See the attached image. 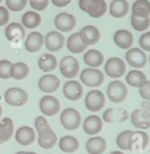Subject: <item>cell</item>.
<instances>
[{
  "label": "cell",
  "instance_id": "484cf974",
  "mask_svg": "<svg viewBox=\"0 0 150 154\" xmlns=\"http://www.w3.org/2000/svg\"><path fill=\"white\" fill-rule=\"evenodd\" d=\"M129 12V4L126 0H112L109 5V14L114 19H122Z\"/></svg>",
  "mask_w": 150,
  "mask_h": 154
},
{
  "label": "cell",
  "instance_id": "7bdbcfd3",
  "mask_svg": "<svg viewBox=\"0 0 150 154\" xmlns=\"http://www.w3.org/2000/svg\"><path fill=\"white\" fill-rule=\"evenodd\" d=\"M48 128H50V126H49L48 122H47V119L44 116H40L35 119V129L37 133L43 131V130H45V129H48Z\"/></svg>",
  "mask_w": 150,
  "mask_h": 154
},
{
  "label": "cell",
  "instance_id": "83f0119b",
  "mask_svg": "<svg viewBox=\"0 0 150 154\" xmlns=\"http://www.w3.org/2000/svg\"><path fill=\"white\" fill-rule=\"evenodd\" d=\"M84 62L88 66L93 67V69H97L100 66H102L104 61V56L100 51L96 50V49H90L84 54Z\"/></svg>",
  "mask_w": 150,
  "mask_h": 154
},
{
  "label": "cell",
  "instance_id": "f6af8a7d",
  "mask_svg": "<svg viewBox=\"0 0 150 154\" xmlns=\"http://www.w3.org/2000/svg\"><path fill=\"white\" fill-rule=\"evenodd\" d=\"M72 0H51V3L56 7H65L70 3Z\"/></svg>",
  "mask_w": 150,
  "mask_h": 154
},
{
  "label": "cell",
  "instance_id": "603a6c76",
  "mask_svg": "<svg viewBox=\"0 0 150 154\" xmlns=\"http://www.w3.org/2000/svg\"><path fill=\"white\" fill-rule=\"evenodd\" d=\"M126 82L128 83L129 86L140 89L148 82V80L143 72L138 69H132L128 72L127 77H126Z\"/></svg>",
  "mask_w": 150,
  "mask_h": 154
},
{
  "label": "cell",
  "instance_id": "ab89813d",
  "mask_svg": "<svg viewBox=\"0 0 150 154\" xmlns=\"http://www.w3.org/2000/svg\"><path fill=\"white\" fill-rule=\"evenodd\" d=\"M31 7L36 11H43L49 5V0H29Z\"/></svg>",
  "mask_w": 150,
  "mask_h": 154
},
{
  "label": "cell",
  "instance_id": "836d02e7",
  "mask_svg": "<svg viewBox=\"0 0 150 154\" xmlns=\"http://www.w3.org/2000/svg\"><path fill=\"white\" fill-rule=\"evenodd\" d=\"M30 74V67L25 62H17L12 63L11 69H10V78L17 81H22L28 78Z\"/></svg>",
  "mask_w": 150,
  "mask_h": 154
},
{
  "label": "cell",
  "instance_id": "816d5d0a",
  "mask_svg": "<svg viewBox=\"0 0 150 154\" xmlns=\"http://www.w3.org/2000/svg\"><path fill=\"white\" fill-rule=\"evenodd\" d=\"M15 154H23V151H18V152H17Z\"/></svg>",
  "mask_w": 150,
  "mask_h": 154
},
{
  "label": "cell",
  "instance_id": "ac0fdd59",
  "mask_svg": "<svg viewBox=\"0 0 150 154\" xmlns=\"http://www.w3.org/2000/svg\"><path fill=\"white\" fill-rule=\"evenodd\" d=\"M15 141L22 146H29L36 139V133L31 127L23 126L17 129V131L15 132Z\"/></svg>",
  "mask_w": 150,
  "mask_h": 154
},
{
  "label": "cell",
  "instance_id": "681fc988",
  "mask_svg": "<svg viewBox=\"0 0 150 154\" xmlns=\"http://www.w3.org/2000/svg\"><path fill=\"white\" fill-rule=\"evenodd\" d=\"M23 154H38L36 152H23Z\"/></svg>",
  "mask_w": 150,
  "mask_h": 154
},
{
  "label": "cell",
  "instance_id": "1f68e13d",
  "mask_svg": "<svg viewBox=\"0 0 150 154\" xmlns=\"http://www.w3.org/2000/svg\"><path fill=\"white\" fill-rule=\"evenodd\" d=\"M14 132V124L11 119L4 117L0 122V141L5 143L10 140Z\"/></svg>",
  "mask_w": 150,
  "mask_h": 154
},
{
  "label": "cell",
  "instance_id": "277c9868",
  "mask_svg": "<svg viewBox=\"0 0 150 154\" xmlns=\"http://www.w3.org/2000/svg\"><path fill=\"white\" fill-rule=\"evenodd\" d=\"M59 70L60 74L64 78L72 80L79 75L80 63H79L78 59L75 58L73 56H64L59 62Z\"/></svg>",
  "mask_w": 150,
  "mask_h": 154
},
{
  "label": "cell",
  "instance_id": "8992f818",
  "mask_svg": "<svg viewBox=\"0 0 150 154\" xmlns=\"http://www.w3.org/2000/svg\"><path fill=\"white\" fill-rule=\"evenodd\" d=\"M40 111L46 116H53L60 110V102L56 97L52 95L43 96L39 101Z\"/></svg>",
  "mask_w": 150,
  "mask_h": 154
},
{
  "label": "cell",
  "instance_id": "5bb4252c",
  "mask_svg": "<svg viewBox=\"0 0 150 154\" xmlns=\"http://www.w3.org/2000/svg\"><path fill=\"white\" fill-rule=\"evenodd\" d=\"M149 138L145 132L138 131L133 132L129 142V150L130 151H143L148 146Z\"/></svg>",
  "mask_w": 150,
  "mask_h": 154
},
{
  "label": "cell",
  "instance_id": "4316f807",
  "mask_svg": "<svg viewBox=\"0 0 150 154\" xmlns=\"http://www.w3.org/2000/svg\"><path fill=\"white\" fill-rule=\"evenodd\" d=\"M107 10V4L104 0H91L89 6L87 7L86 14H88L91 17L99 19L103 17Z\"/></svg>",
  "mask_w": 150,
  "mask_h": 154
},
{
  "label": "cell",
  "instance_id": "2e32d148",
  "mask_svg": "<svg viewBox=\"0 0 150 154\" xmlns=\"http://www.w3.org/2000/svg\"><path fill=\"white\" fill-rule=\"evenodd\" d=\"M44 45V36L40 32H31L26 38L25 48L30 53H36L40 51Z\"/></svg>",
  "mask_w": 150,
  "mask_h": 154
},
{
  "label": "cell",
  "instance_id": "ee69618b",
  "mask_svg": "<svg viewBox=\"0 0 150 154\" xmlns=\"http://www.w3.org/2000/svg\"><path fill=\"white\" fill-rule=\"evenodd\" d=\"M139 94L144 100H150V81H148L143 87L139 89Z\"/></svg>",
  "mask_w": 150,
  "mask_h": 154
},
{
  "label": "cell",
  "instance_id": "ba28073f",
  "mask_svg": "<svg viewBox=\"0 0 150 154\" xmlns=\"http://www.w3.org/2000/svg\"><path fill=\"white\" fill-rule=\"evenodd\" d=\"M85 105L92 112L100 111L105 105V96L100 90H92L85 97Z\"/></svg>",
  "mask_w": 150,
  "mask_h": 154
},
{
  "label": "cell",
  "instance_id": "e0dca14e",
  "mask_svg": "<svg viewBox=\"0 0 150 154\" xmlns=\"http://www.w3.org/2000/svg\"><path fill=\"white\" fill-rule=\"evenodd\" d=\"M57 143V136L51 128L38 133V144L43 149H51Z\"/></svg>",
  "mask_w": 150,
  "mask_h": 154
},
{
  "label": "cell",
  "instance_id": "cb8c5ba5",
  "mask_svg": "<svg viewBox=\"0 0 150 154\" xmlns=\"http://www.w3.org/2000/svg\"><path fill=\"white\" fill-rule=\"evenodd\" d=\"M128 119V112L123 108H108L103 113L105 122H123Z\"/></svg>",
  "mask_w": 150,
  "mask_h": 154
},
{
  "label": "cell",
  "instance_id": "74e56055",
  "mask_svg": "<svg viewBox=\"0 0 150 154\" xmlns=\"http://www.w3.org/2000/svg\"><path fill=\"white\" fill-rule=\"evenodd\" d=\"M133 131H123L117 136V145L122 150H129V142L130 137L132 135Z\"/></svg>",
  "mask_w": 150,
  "mask_h": 154
},
{
  "label": "cell",
  "instance_id": "30bf717a",
  "mask_svg": "<svg viewBox=\"0 0 150 154\" xmlns=\"http://www.w3.org/2000/svg\"><path fill=\"white\" fill-rule=\"evenodd\" d=\"M54 25L58 32L67 33L76 28L77 20L73 14H67V12H60L55 17Z\"/></svg>",
  "mask_w": 150,
  "mask_h": 154
},
{
  "label": "cell",
  "instance_id": "e575fe53",
  "mask_svg": "<svg viewBox=\"0 0 150 154\" xmlns=\"http://www.w3.org/2000/svg\"><path fill=\"white\" fill-rule=\"evenodd\" d=\"M132 15L137 17H149L150 1L149 0H136L132 6Z\"/></svg>",
  "mask_w": 150,
  "mask_h": 154
},
{
  "label": "cell",
  "instance_id": "4dcf8cb0",
  "mask_svg": "<svg viewBox=\"0 0 150 154\" xmlns=\"http://www.w3.org/2000/svg\"><path fill=\"white\" fill-rule=\"evenodd\" d=\"M38 66H39V69L44 72H52V70L56 69V67H57L56 57L51 53L42 54V55L39 57Z\"/></svg>",
  "mask_w": 150,
  "mask_h": 154
},
{
  "label": "cell",
  "instance_id": "6da1fadb",
  "mask_svg": "<svg viewBox=\"0 0 150 154\" xmlns=\"http://www.w3.org/2000/svg\"><path fill=\"white\" fill-rule=\"evenodd\" d=\"M4 100L8 105L14 107H22L26 105L29 100V95L23 89L18 87H12L5 91Z\"/></svg>",
  "mask_w": 150,
  "mask_h": 154
},
{
  "label": "cell",
  "instance_id": "d6986e66",
  "mask_svg": "<svg viewBox=\"0 0 150 154\" xmlns=\"http://www.w3.org/2000/svg\"><path fill=\"white\" fill-rule=\"evenodd\" d=\"M81 40L87 46L94 45L99 41L100 32L99 30L94 26H86L79 32Z\"/></svg>",
  "mask_w": 150,
  "mask_h": 154
},
{
  "label": "cell",
  "instance_id": "c3c4849f",
  "mask_svg": "<svg viewBox=\"0 0 150 154\" xmlns=\"http://www.w3.org/2000/svg\"><path fill=\"white\" fill-rule=\"evenodd\" d=\"M110 154H125V153H123L122 151H114V152H111Z\"/></svg>",
  "mask_w": 150,
  "mask_h": 154
},
{
  "label": "cell",
  "instance_id": "44dd1931",
  "mask_svg": "<svg viewBox=\"0 0 150 154\" xmlns=\"http://www.w3.org/2000/svg\"><path fill=\"white\" fill-rule=\"evenodd\" d=\"M83 130L90 136L99 134L102 130V119L97 116H89L83 122Z\"/></svg>",
  "mask_w": 150,
  "mask_h": 154
},
{
  "label": "cell",
  "instance_id": "b9f144b4",
  "mask_svg": "<svg viewBox=\"0 0 150 154\" xmlns=\"http://www.w3.org/2000/svg\"><path fill=\"white\" fill-rule=\"evenodd\" d=\"M10 20V12L5 6L0 5V27L7 26Z\"/></svg>",
  "mask_w": 150,
  "mask_h": 154
},
{
  "label": "cell",
  "instance_id": "8fae6325",
  "mask_svg": "<svg viewBox=\"0 0 150 154\" xmlns=\"http://www.w3.org/2000/svg\"><path fill=\"white\" fill-rule=\"evenodd\" d=\"M126 61L134 69H142L147 63L146 53L140 48H131L126 53Z\"/></svg>",
  "mask_w": 150,
  "mask_h": 154
},
{
  "label": "cell",
  "instance_id": "7a4b0ae2",
  "mask_svg": "<svg viewBox=\"0 0 150 154\" xmlns=\"http://www.w3.org/2000/svg\"><path fill=\"white\" fill-rule=\"evenodd\" d=\"M60 124L67 131H75L81 125V114L77 109L68 107L60 113Z\"/></svg>",
  "mask_w": 150,
  "mask_h": 154
},
{
  "label": "cell",
  "instance_id": "7c38bea8",
  "mask_svg": "<svg viewBox=\"0 0 150 154\" xmlns=\"http://www.w3.org/2000/svg\"><path fill=\"white\" fill-rule=\"evenodd\" d=\"M60 86V80L55 75H45L38 81V87L45 94H52L58 90Z\"/></svg>",
  "mask_w": 150,
  "mask_h": 154
},
{
  "label": "cell",
  "instance_id": "5b68a950",
  "mask_svg": "<svg viewBox=\"0 0 150 154\" xmlns=\"http://www.w3.org/2000/svg\"><path fill=\"white\" fill-rule=\"evenodd\" d=\"M128 96V88L120 81H112L107 88V97L111 102L120 103L126 100Z\"/></svg>",
  "mask_w": 150,
  "mask_h": 154
},
{
  "label": "cell",
  "instance_id": "4fadbf2b",
  "mask_svg": "<svg viewBox=\"0 0 150 154\" xmlns=\"http://www.w3.org/2000/svg\"><path fill=\"white\" fill-rule=\"evenodd\" d=\"M64 97L67 100L70 101H77L79 99L82 98L84 90L83 87L78 81L70 80L64 85V89H62Z\"/></svg>",
  "mask_w": 150,
  "mask_h": 154
},
{
  "label": "cell",
  "instance_id": "9c48e42d",
  "mask_svg": "<svg viewBox=\"0 0 150 154\" xmlns=\"http://www.w3.org/2000/svg\"><path fill=\"white\" fill-rule=\"evenodd\" d=\"M104 70L108 77L117 79L126 72V63L118 57H111L105 62Z\"/></svg>",
  "mask_w": 150,
  "mask_h": 154
},
{
  "label": "cell",
  "instance_id": "7402d4cb",
  "mask_svg": "<svg viewBox=\"0 0 150 154\" xmlns=\"http://www.w3.org/2000/svg\"><path fill=\"white\" fill-rule=\"evenodd\" d=\"M114 44L122 49H130L133 45V35L128 30H118L114 35Z\"/></svg>",
  "mask_w": 150,
  "mask_h": 154
},
{
  "label": "cell",
  "instance_id": "db71d44e",
  "mask_svg": "<svg viewBox=\"0 0 150 154\" xmlns=\"http://www.w3.org/2000/svg\"><path fill=\"white\" fill-rule=\"evenodd\" d=\"M2 1H3V0H0V4H1V2H2Z\"/></svg>",
  "mask_w": 150,
  "mask_h": 154
},
{
  "label": "cell",
  "instance_id": "3957f363",
  "mask_svg": "<svg viewBox=\"0 0 150 154\" xmlns=\"http://www.w3.org/2000/svg\"><path fill=\"white\" fill-rule=\"evenodd\" d=\"M80 80L87 87L96 88L101 86L102 83L104 82V75L99 69L88 67L81 72Z\"/></svg>",
  "mask_w": 150,
  "mask_h": 154
},
{
  "label": "cell",
  "instance_id": "d4e9b609",
  "mask_svg": "<svg viewBox=\"0 0 150 154\" xmlns=\"http://www.w3.org/2000/svg\"><path fill=\"white\" fill-rule=\"evenodd\" d=\"M106 149V141L102 137L90 138L86 143V150L89 154H102Z\"/></svg>",
  "mask_w": 150,
  "mask_h": 154
},
{
  "label": "cell",
  "instance_id": "d6a6232c",
  "mask_svg": "<svg viewBox=\"0 0 150 154\" xmlns=\"http://www.w3.org/2000/svg\"><path fill=\"white\" fill-rule=\"evenodd\" d=\"M58 146H59V149L62 152L73 153L79 149L80 143H79L77 138L73 137V136H64V137L60 138Z\"/></svg>",
  "mask_w": 150,
  "mask_h": 154
},
{
  "label": "cell",
  "instance_id": "bcb514c9",
  "mask_svg": "<svg viewBox=\"0 0 150 154\" xmlns=\"http://www.w3.org/2000/svg\"><path fill=\"white\" fill-rule=\"evenodd\" d=\"M90 2H91V0H80V1H79V7H80V9L82 10V11L86 12L87 7L89 6Z\"/></svg>",
  "mask_w": 150,
  "mask_h": 154
},
{
  "label": "cell",
  "instance_id": "9a60e30c",
  "mask_svg": "<svg viewBox=\"0 0 150 154\" xmlns=\"http://www.w3.org/2000/svg\"><path fill=\"white\" fill-rule=\"evenodd\" d=\"M26 36V29L20 23H10L5 28V37L9 42L18 43Z\"/></svg>",
  "mask_w": 150,
  "mask_h": 154
},
{
  "label": "cell",
  "instance_id": "ffe728a7",
  "mask_svg": "<svg viewBox=\"0 0 150 154\" xmlns=\"http://www.w3.org/2000/svg\"><path fill=\"white\" fill-rule=\"evenodd\" d=\"M131 122L137 129L146 130L150 128V116L143 109H136L131 114Z\"/></svg>",
  "mask_w": 150,
  "mask_h": 154
},
{
  "label": "cell",
  "instance_id": "f907efd6",
  "mask_svg": "<svg viewBox=\"0 0 150 154\" xmlns=\"http://www.w3.org/2000/svg\"><path fill=\"white\" fill-rule=\"evenodd\" d=\"M1 116H2V107L0 105V119H1Z\"/></svg>",
  "mask_w": 150,
  "mask_h": 154
},
{
  "label": "cell",
  "instance_id": "d590c367",
  "mask_svg": "<svg viewBox=\"0 0 150 154\" xmlns=\"http://www.w3.org/2000/svg\"><path fill=\"white\" fill-rule=\"evenodd\" d=\"M131 23L132 27L138 32H144L150 26V19L149 17H137L135 15L131 17Z\"/></svg>",
  "mask_w": 150,
  "mask_h": 154
},
{
  "label": "cell",
  "instance_id": "f546056e",
  "mask_svg": "<svg viewBox=\"0 0 150 154\" xmlns=\"http://www.w3.org/2000/svg\"><path fill=\"white\" fill-rule=\"evenodd\" d=\"M42 23L41 15L36 11H27L23 14L22 17V25L25 29L33 30V29L38 28Z\"/></svg>",
  "mask_w": 150,
  "mask_h": 154
},
{
  "label": "cell",
  "instance_id": "7dc6e473",
  "mask_svg": "<svg viewBox=\"0 0 150 154\" xmlns=\"http://www.w3.org/2000/svg\"><path fill=\"white\" fill-rule=\"evenodd\" d=\"M141 106H142V109L145 110L150 116V100H144L143 102L141 103Z\"/></svg>",
  "mask_w": 150,
  "mask_h": 154
},
{
  "label": "cell",
  "instance_id": "60d3db41",
  "mask_svg": "<svg viewBox=\"0 0 150 154\" xmlns=\"http://www.w3.org/2000/svg\"><path fill=\"white\" fill-rule=\"evenodd\" d=\"M139 45L143 51L150 52V32H146L140 36Z\"/></svg>",
  "mask_w": 150,
  "mask_h": 154
},
{
  "label": "cell",
  "instance_id": "8d00e7d4",
  "mask_svg": "<svg viewBox=\"0 0 150 154\" xmlns=\"http://www.w3.org/2000/svg\"><path fill=\"white\" fill-rule=\"evenodd\" d=\"M5 4L9 11L20 12L26 8L28 0H5Z\"/></svg>",
  "mask_w": 150,
  "mask_h": 154
},
{
  "label": "cell",
  "instance_id": "52a82bcc",
  "mask_svg": "<svg viewBox=\"0 0 150 154\" xmlns=\"http://www.w3.org/2000/svg\"><path fill=\"white\" fill-rule=\"evenodd\" d=\"M65 43L64 36L58 31H51L44 36V45L51 53L58 52L64 48Z\"/></svg>",
  "mask_w": 150,
  "mask_h": 154
},
{
  "label": "cell",
  "instance_id": "f35d334b",
  "mask_svg": "<svg viewBox=\"0 0 150 154\" xmlns=\"http://www.w3.org/2000/svg\"><path fill=\"white\" fill-rule=\"evenodd\" d=\"M12 66V62L7 59L0 60V79L8 80L10 79V69Z\"/></svg>",
  "mask_w": 150,
  "mask_h": 154
},
{
  "label": "cell",
  "instance_id": "f1b7e54d",
  "mask_svg": "<svg viewBox=\"0 0 150 154\" xmlns=\"http://www.w3.org/2000/svg\"><path fill=\"white\" fill-rule=\"evenodd\" d=\"M87 45L83 43V41L81 40L79 33H75L73 35H70L67 40V48L70 53L73 54H80L83 53L84 51L87 49Z\"/></svg>",
  "mask_w": 150,
  "mask_h": 154
},
{
  "label": "cell",
  "instance_id": "11a10c76",
  "mask_svg": "<svg viewBox=\"0 0 150 154\" xmlns=\"http://www.w3.org/2000/svg\"><path fill=\"white\" fill-rule=\"evenodd\" d=\"M149 63H150V56H149Z\"/></svg>",
  "mask_w": 150,
  "mask_h": 154
},
{
  "label": "cell",
  "instance_id": "f5cc1de1",
  "mask_svg": "<svg viewBox=\"0 0 150 154\" xmlns=\"http://www.w3.org/2000/svg\"><path fill=\"white\" fill-rule=\"evenodd\" d=\"M1 144H3V143H2V142H1V141H0V145H1Z\"/></svg>",
  "mask_w": 150,
  "mask_h": 154
}]
</instances>
